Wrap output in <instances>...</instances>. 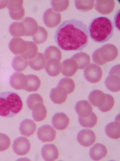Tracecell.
<instances>
[{
    "instance_id": "cell-12",
    "label": "cell",
    "mask_w": 120,
    "mask_h": 161,
    "mask_svg": "<svg viewBox=\"0 0 120 161\" xmlns=\"http://www.w3.org/2000/svg\"><path fill=\"white\" fill-rule=\"evenodd\" d=\"M67 91L63 87L57 86L53 88L50 92V99L56 104H62L66 101L68 97Z\"/></svg>"
},
{
    "instance_id": "cell-35",
    "label": "cell",
    "mask_w": 120,
    "mask_h": 161,
    "mask_svg": "<svg viewBox=\"0 0 120 161\" xmlns=\"http://www.w3.org/2000/svg\"><path fill=\"white\" fill-rule=\"evenodd\" d=\"M48 32L44 28L39 26L38 32L33 36V42L36 44H41L46 41L48 38Z\"/></svg>"
},
{
    "instance_id": "cell-24",
    "label": "cell",
    "mask_w": 120,
    "mask_h": 161,
    "mask_svg": "<svg viewBox=\"0 0 120 161\" xmlns=\"http://www.w3.org/2000/svg\"><path fill=\"white\" fill-rule=\"evenodd\" d=\"M47 115V109L42 103H38L32 109V117L36 122H41L45 119Z\"/></svg>"
},
{
    "instance_id": "cell-2",
    "label": "cell",
    "mask_w": 120,
    "mask_h": 161,
    "mask_svg": "<svg viewBox=\"0 0 120 161\" xmlns=\"http://www.w3.org/2000/svg\"><path fill=\"white\" fill-rule=\"evenodd\" d=\"M113 28V22L109 18L98 17L93 19L89 24L88 32L94 42L103 43L112 37Z\"/></svg>"
},
{
    "instance_id": "cell-33",
    "label": "cell",
    "mask_w": 120,
    "mask_h": 161,
    "mask_svg": "<svg viewBox=\"0 0 120 161\" xmlns=\"http://www.w3.org/2000/svg\"><path fill=\"white\" fill-rule=\"evenodd\" d=\"M28 66V61L24 59L22 57H16L12 61V67L16 71L19 73L22 72Z\"/></svg>"
},
{
    "instance_id": "cell-31",
    "label": "cell",
    "mask_w": 120,
    "mask_h": 161,
    "mask_svg": "<svg viewBox=\"0 0 120 161\" xmlns=\"http://www.w3.org/2000/svg\"><path fill=\"white\" fill-rule=\"evenodd\" d=\"M27 49L23 54H22V57L26 60H31L33 58L38 54V47L37 45L33 42L26 41Z\"/></svg>"
},
{
    "instance_id": "cell-8",
    "label": "cell",
    "mask_w": 120,
    "mask_h": 161,
    "mask_svg": "<svg viewBox=\"0 0 120 161\" xmlns=\"http://www.w3.org/2000/svg\"><path fill=\"white\" fill-rule=\"evenodd\" d=\"M77 140L80 145L89 147L96 141V135L92 130L83 129L78 134Z\"/></svg>"
},
{
    "instance_id": "cell-3",
    "label": "cell",
    "mask_w": 120,
    "mask_h": 161,
    "mask_svg": "<svg viewBox=\"0 0 120 161\" xmlns=\"http://www.w3.org/2000/svg\"><path fill=\"white\" fill-rule=\"evenodd\" d=\"M23 107L19 95L13 92L0 93V116L12 118L16 115Z\"/></svg>"
},
{
    "instance_id": "cell-41",
    "label": "cell",
    "mask_w": 120,
    "mask_h": 161,
    "mask_svg": "<svg viewBox=\"0 0 120 161\" xmlns=\"http://www.w3.org/2000/svg\"><path fill=\"white\" fill-rule=\"evenodd\" d=\"M23 2L22 0H10L8 1L7 8L9 11H16V10L23 8Z\"/></svg>"
},
{
    "instance_id": "cell-20",
    "label": "cell",
    "mask_w": 120,
    "mask_h": 161,
    "mask_svg": "<svg viewBox=\"0 0 120 161\" xmlns=\"http://www.w3.org/2000/svg\"><path fill=\"white\" fill-rule=\"evenodd\" d=\"M89 102L95 107H100L106 101V94L100 90H93L89 95Z\"/></svg>"
},
{
    "instance_id": "cell-45",
    "label": "cell",
    "mask_w": 120,
    "mask_h": 161,
    "mask_svg": "<svg viewBox=\"0 0 120 161\" xmlns=\"http://www.w3.org/2000/svg\"><path fill=\"white\" fill-rule=\"evenodd\" d=\"M8 3V0H0V9L7 7Z\"/></svg>"
},
{
    "instance_id": "cell-18",
    "label": "cell",
    "mask_w": 120,
    "mask_h": 161,
    "mask_svg": "<svg viewBox=\"0 0 120 161\" xmlns=\"http://www.w3.org/2000/svg\"><path fill=\"white\" fill-rule=\"evenodd\" d=\"M75 109H76V112L79 117L85 118L88 117L92 112L93 108L91 103L88 101L81 100L76 103Z\"/></svg>"
},
{
    "instance_id": "cell-10",
    "label": "cell",
    "mask_w": 120,
    "mask_h": 161,
    "mask_svg": "<svg viewBox=\"0 0 120 161\" xmlns=\"http://www.w3.org/2000/svg\"><path fill=\"white\" fill-rule=\"evenodd\" d=\"M9 84L15 89H25L28 85L27 77L22 73H14L10 77Z\"/></svg>"
},
{
    "instance_id": "cell-21",
    "label": "cell",
    "mask_w": 120,
    "mask_h": 161,
    "mask_svg": "<svg viewBox=\"0 0 120 161\" xmlns=\"http://www.w3.org/2000/svg\"><path fill=\"white\" fill-rule=\"evenodd\" d=\"M22 23L24 24L25 28H26V32H25L24 36H33L38 32L39 28L38 24L33 18L27 17L23 19Z\"/></svg>"
},
{
    "instance_id": "cell-42",
    "label": "cell",
    "mask_w": 120,
    "mask_h": 161,
    "mask_svg": "<svg viewBox=\"0 0 120 161\" xmlns=\"http://www.w3.org/2000/svg\"><path fill=\"white\" fill-rule=\"evenodd\" d=\"M9 13L11 18L14 20H16V21L21 20L24 17L25 15V11L23 8H20L16 10V11H9Z\"/></svg>"
},
{
    "instance_id": "cell-22",
    "label": "cell",
    "mask_w": 120,
    "mask_h": 161,
    "mask_svg": "<svg viewBox=\"0 0 120 161\" xmlns=\"http://www.w3.org/2000/svg\"><path fill=\"white\" fill-rule=\"evenodd\" d=\"M36 129V125L32 120L26 119L21 122L19 125V131L24 136H31L35 132Z\"/></svg>"
},
{
    "instance_id": "cell-26",
    "label": "cell",
    "mask_w": 120,
    "mask_h": 161,
    "mask_svg": "<svg viewBox=\"0 0 120 161\" xmlns=\"http://www.w3.org/2000/svg\"><path fill=\"white\" fill-rule=\"evenodd\" d=\"M106 87L112 92H118L120 89V79L116 75H109L105 80Z\"/></svg>"
},
{
    "instance_id": "cell-38",
    "label": "cell",
    "mask_w": 120,
    "mask_h": 161,
    "mask_svg": "<svg viewBox=\"0 0 120 161\" xmlns=\"http://www.w3.org/2000/svg\"><path fill=\"white\" fill-rule=\"evenodd\" d=\"M52 9L56 12H62L66 10L69 6V2L68 0L63 1H52Z\"/></svg>"
},
{
    "instance_id": "cell-11",
    "label": "cell",
    "mask_w": 120,
    "mask_h": 161,
    "mask_svg": "<svg viewBox=\"0 0 120 161\" xmlns=\"http://www.w3.org/2000/svg\"><path fill=\"white\" fill-rule=\"evenodd\" d=\"M9 48L15 55L23 54L27 49V43L21 38H13L9 43Z\"/></svg>"
},
{
    "instance_id": "cell-17",
    "label": "cell",
    "mask_w": 120,
    "mask_h": 161,
    "mask_svg": "<svg viewBox=\"0 0 120 161\" xmlns=\"http://www.w3.org/2000/svg\"><path fill=\"white\" fill-rule=\"evenodd\" d=\"M46 72L50 77H57L62 71V63L57 59H50L45 65Z\"/></svg>"
},
{
    "instance_id": "cell-37",
    "label": "cell",
    "mask_w": 120,
    "mask_h": 161,
    "mask_svg": "<svg viewBox=\"0 0 120 161\" xmlns=\"http://www.w3.org/2000/svg\"><path fill=\"white\" fill-rule=\"evenodd\" d=\"M39 103H43V100L42 97L39 94L33 93L29 95L27 99V105L29 109L32 110L36 105Z\"/></svg>"
},
{
    "instance_id": "cell-23",
    "label": "cell",
    "mask_w": 120,
    "mask_h": 161,
    "mask_svg": "<svg viewBox=\"0 0 120 161\" xmlns=\"http://www.w3.org/2000/svg\"><path fill=\"white\" fill-rule=\"evenodd\" d=\"M46 64V59L42 53H38L33 58L29 60L28 65L33 70H40L45 67Z\"/></svg>"
},
{
    "instance_id": "cell-25",
    "label": "cell",
    "mask_w": 120,
    "mask_h": 161,
    "mask_svg": "<svg viewBox=\"0 0 120 161\" xmlns=\"http://www.w3.org/2000/svg\"><path fill=\"white\" fill-rule=\"evenodd\" d=\"M106 133L108 137L112 139H119L120 137L119 122L115 121L109 123L106 126Z\"/></svg>"
},
{
    "instance_id": "cell-30",
    "label": "cell",
    "mask_w": 120,
    "mask_h": 161,
    "mask_svg": "<svg viewBox=\"0 0 120 161\" xmlns=\"http://www.w3.org/2000/svg\"><path fill=\"white\" fill-rule=\"evenodd\" d=\"M79 124L84 128H91L94 127L98 122V118L96 115L93 112H92L88 117H79L78 119Z\"/></svg>"
},
{
    "instance_id": "cell-13",
    "label": "cell",
    "mask_w": 120,
    "mask_h": 161,
    "mask_svg": "<svg viewBox=\"0 0 120 161\" xmlns=\"http://www.w3.org/2000/svg\"><path fill=\"white\" fill-rule=\"evenodd\" d=\"M42 158L46 161H53L58 158V148L52 144H45L42 148Z\"/></svg>"
},
{
    "instance_id": "cell-29",
    "label": "cell",
    "mask_w": 120,
    "mask_h": 161,
    "mask_svg": "<svg viewBox=\"0 0 120 161\" xmlns=\"http://www.w3.org/2000/svg\"><path fill=\"white\" fill-rule=\"evenodd\" d=\"M9 31L14 38H19L24 36L26 28L22 22H13L10 25Z\"/></svg>"
},
{
    "instance_id": "cell-7",
    "label": "cell",
    "mask_w": 120,
    "mask_h": 161,
    "mask_svg": "<svg viewBox=\"0 0 120 161\" xmlns=\"http://www.w3.org/2000/svg\"><path fill=\"white\" fill-rule=\"evenodd\" d=\"M56 132L53 128L49 125H44L38 130L37 136L42 142H52L56 138Z\"/></svg>"
},
{
    "instance_id": "cell-19",
    "label": "cell",
    "mask_w": 120,
    "mask_h": 161,
    "mask_svg": "<svg viewBox=\"0 0 120 161\" xmlns=\"http://www.w3.org/2000/svg\"><path fill=\"white\" fill-rule=\"evenodd\" d=\"M106 147L102 144L98 143L89 150V156L93 160H99L107 155Z\"/></svg>"
},
{
    "instance_id": "cell-43",
    "label": "cell",
    "mask_w": 120,
    "mask_h": 161,
    "mask_svg": "<svg viewBox=\"0 0 120 161\" xmlns=\"http://www.w3.org/2000/svg\"><path fill=\"white\" fill-rule=\"evenodd\" d=\"M92 59L93 61L95 64H98V65H103L106 64V62H104L102 60V58L100 57L99 52V48L95 50L93 53L92 54Z\"/></svg>"
},
{
    "instance_id": "cell-27",
    "label": "cell",
    "mask_w": 120,
    "mask_h": 161,
    "mask_svg": "<svg viewBox=\"0 0 120 161\" xmlns=\"http://www.w3.org/2000/svg\"><path fill=\"white\" fill-rule=\"evenodd\" d=\"M72 58L77 63L79 69H83L90 64V57L85 53L75 54Z\"/></svg>"
},
{
    "instance_id": "cell-28",
    "label": "cell",
    "mask_w": 120,
    "mask_h": 161,
    "mask_svg": "<svg viewBox=\"0 0 120 161\" xmlns=\"http://www.w3.org/2000/svg\"><path fill=\"white\" fill-rule=\"evenodd\" d=\"M26 77L28 79V85L27 87L25 88V90L28 92H37L41 85V81H40L39 77L34 75H29Z\"/></svg>"
},
{
    "instance_id": "cell-39",
    "label": "cell",
    "mask_w": 120,
    "mask_h": 161,
    "mask_svg": "<svg viewBox=\"0 0 120 161\" xmlns=\"http://www.w3.org/2000/svg\"><path fill=\"white\" fill-rule=\"evenodd\" d=\"M114 105V99L109 94H106V101L104 103L99 107V109L102 112H107L111 110Z\"/></svg>"
},
{
    "instance_id": "cell-15",
    "label": "cell",
    "mask_w": 120,
    "mask_h": 161,
    "mask_svg": "<svg viewBox=\"0 0 120 161\" xmlns=\"http://www.w3.org/2000/svg\"><path fill=\"white\" fill-rule=\"evenodd\" d=\"M52 123L55 129L63 130L68 126L69 119L64 113H57L53 116Z\"/></svg>"
},
{
    "instance_id": "cell-32",
    "label": "cell",
    "mask_w": 120,
    "mask_h": 161,
    "mask_svg": "<svg viewBox=\"0 0 120 161\" xmlns=\"http://www.w3.org/2000/svg\"><path fill=\"white\" fill-rule=\"evenodd\" d=\"M44 57L46 60L57 59L60 60L62 59V53L58 47L50 46L48 47L44 52Z\"/></svg>"
},
{
    "instance_id": "cell-6",
    "label": "cell",
    "mask_w": 120,
    "mask_h": 161,
    "mask_svg": "<svg viewBox=\"0 0 120 161\" xmlns=\"http://www.w3.org/2000/svg\"><path fill=\"white\" fill-rule=\"evenodd\" d=\"M43 19L46 26L49 28H55L61 22L62 16L60 13L55 12L52 8H49L44 12Z\"/></svg>"
},
{
    "instance_id": "cell-34",
    "label": "cell",
    "mask_w": 120,
    "mask_h": 161,
    "mask_svg": "<svg viewBox=\"0 0 120 161\" xmlns=\"http://www.w3.org/2000/svg\"><path fill=\"white\" fill-rule=\"evenodd\" d=\"M95 2L93 0H85V1H75L76 8L82 12H88L93 8Z\"/></svg>"
},
{
    "instance_id": "cell-9",
    "label": "cell",
    "mask_w": 120,
    "mask_h": 161,
    "mask_svg": "<svg viewBox=\"0 0 120 161\" xmlns=\"http://www.w3.org/2000/svg\"><path fill=\"white\" fill-rule=\"evenodd\" d=\"M13 150L18 155L23 156L27 154L30 150L29 141L25 137H19L14 140Z\"/></svg>"
},
{
    "instance_id": "cell-36",
    "label": "cell",
    "mask_w": 120,
    "mask_h": 161,
    "mask_svg": "<svg viewBox=\"0 0 120 161\" xmlns=\"http://www.w3.org/2000/svg\"><path fill=\"white\" fill-rule=\"evenodd\" d=\"M58 86L63 87L67 91L68 94L72 93L75 89V83L73 79L70 78H63L59 80Z\"/></svg>"
},
{
    "instance_id": "cell-4",
    "label": "cell",
    "mask_w": 120,
    "mask_h": 161,
    "mask_svg": "<svg viewBox=\"0 0 120 161\" xmlns=\"http://www.w3.org/2000/svg\"><path fill=\"white\" fill-rule=\"evenodd\" d=\"M84 77L91 83H98L102 78V70L98 65L95 64H89L83 70Z\"/></svg>"
},
{
    "instance_id": "cell-1",
    "label": "cell",
    "mask_w": 120,
    "mask_h": 161,
    "mask_svg": "<svg viewBox=\"0 0 120 161\" xmlns=\"http://www.w3.org/2000/svg\"><path fill=\"white\" fill-rule=\"evenodd\" d=\"M88 38L86 25L75 19L64 21L55 34L58 47L66 51L83 49L88 44Z\"/></svg>"
},
{
    "instance_id": "cell-5",
    "label": "cell",
    "mask_w": 120,
    "mask_h": 161,
    "mask_svg": "<svg viewBox=\"0 0 120 161\" xmlns=\"http://www.w3.org/2000/svg\"><path fill=\"white\" fill-rule=\"evenodd\" d=\"M100 57L104 62H110L116 58L118 55L117 47L113 44H107L99 48Z\"/></svg>"
},
{
    "instance_id": "cell-40",
    "label": "cell",
    "mask_w": 120,
    "mask_h": 161,
    "mask_svg": "<svg viewBox=\"0 0 120 161\" xmlns=\"http://www.w3.org/2000/svg\"><path fill=\"white\" fill-rule=\"evenodd\" d=\"M11 144V140L6 134L0 133V152L6 150Z\"/></svg>"
},
{
    "instance_id": "cell-16",
    "label": "cell",
    "mask_w": 120,
    "mask_h": 161,
    "mask_svg": "<svg viewBox=\"0 0 120 161\" xmlns=\"http://www.w3.org/2000/svg\"><path fill=\"white\" fill-rule=\"evenodd\" d=\"M94 6L99 14L106 15L113 12L115 2L113 0H98L95 2Z\"/></svg>"
},
{
    "instance_id": "cell-14",
    "label": "cell",
    "mask_w": 120,
    "mask_h": 161,
    "mask_svg": "<svg viewBox=\"0 0 120 161\" xmlns=\"http://www.w3.org/2000/svg\"><path fill=\"white\" fill-rule=\"evenodd\" d=\"M78 69V64L72 58L63 60L62 63V73L65 77H72Z\"/></svg>"
},
{
    "instance_id": "cell-44",
    "label": "cell",
    "mask_w": 120,
    "mask_h": 161,
    "mask_svg": "<svg viewBox=\"0 0 120 161\" xmlns=\"http://www.w3.org/2000/svg\"><path fill=\"white\" fill-rule=\"evenodd\" d=\"M119 64L116 65L114 66L109 71V75H116V76L119 77Z\"/></svg>"
}]
</instances>
